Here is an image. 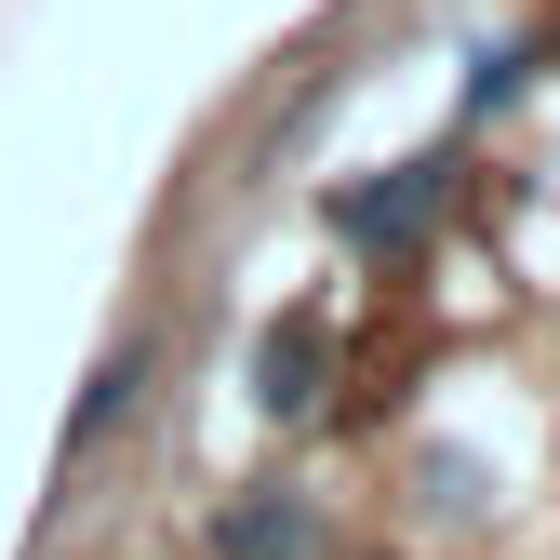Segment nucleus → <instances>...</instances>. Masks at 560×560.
<instances>
[{
	"label": "nucleus",
	"mask_w": 560,
	"mask_h": 560,
	"mask_svg": "<svg viewBox=\"0 0 560 560\" xmlns=\"http://www.w3.org/2000/svg\"><path fill=\"white\" fill-rule=\"evenodd\" d=\"M334 214H347V241H387V254H400L413 228L441 214V161H413V174H387V187H347Z\"/></svg>",
	"instance_id": "1"
},
{
	"label": "nucleus",
	"mask_w": 560,
	"mask_h": 560,
	"mask_svg": "<svg viewBox=\"0 0 560 560\" xmlns=\"http://www.w3.org/2000/svg\"><path fill=\"white\" fill-rule=\"evenodd\" d=\"M214 547H228V560H307L320 534H307V508H294V494H241V508L214 521Z\"/></svg>",
	"instance_id": "2"
},
{
	"label": "nucleus",
	"mask_w": 560,
	"mask_h": 560,
	"mask_svg": "<svg viewBox=\"0 0 560 560\" xmlns=\"http://www.w3.org/2000/svg\"><path fill=\"white\" fill-rule=\"evenodd\" d=\"M254 400H267V413H307V400H320V320H280V334L254 347Z\"/></svg>",
	"instance_id": "3"
},
{
	"label": "nucleus",
	"mask_w": 560,
	"mask_h": 560,
	"mask_svg": "<svg viewBox=\"0 0 560 560\" xmlns=\"http://www.w3.org/2000/svg\"><path fill=\"white\" fill-rule=\"evenodd\" d=\"M133 387H148V347H120V361H107V374L81 387V413H67V467H81V454H94V441L120 428V413H133Z\"/></svg>",
	"instance_id": "4"
},
{
	"label": "nucleus",
	"mask_w": 560,
	"mask_h": 560,
	"mask_svg": "<svg viewBox=\"0 0 560 560\" xmlns=\"http://www.w3.org/2000/svg\"><path fill=\"white\" fill-rule=\"evenodd\" d=\"M508 94H521V54L494 40V54H480V67H467V107H508Z\"/></svg>",
	"instance_id": "5"
}]
</instances>
